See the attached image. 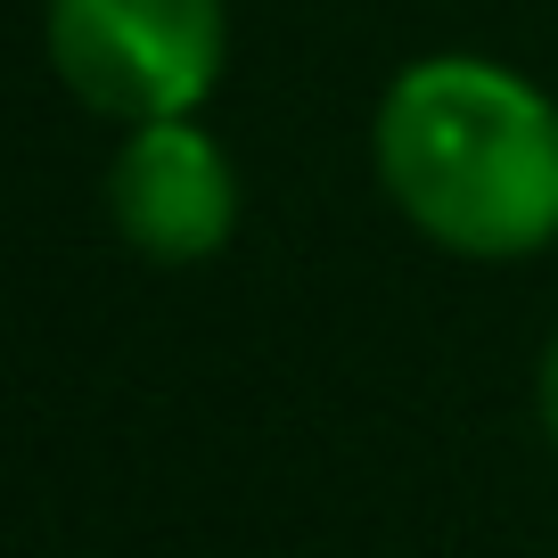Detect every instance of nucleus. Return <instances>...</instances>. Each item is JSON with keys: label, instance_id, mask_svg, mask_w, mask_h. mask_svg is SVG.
Wrapping results in <instances>:
<instances>
[{"label": "nucleus", "instance_id": "nucleus-1", "mask_svg": "<svg viewBox=\"0 0 558 558\" xmlns=\"http://www.w3.org/2000/svg\"><path fill=\"white\" fill-rule=\"evenodd\" d=\"M378 181L452 255H534L558 239V107L518 66L418 58L378 99Z\"/></svg>", "mask_w": 558, "mask_h": 558}, {"label": "nucleus", "instance_id": "nucleus-2", "mask_svg": "<svg viewBox=\"0 0 558 558\" xmlns=\"http://www.w3.org/2000/svg\"><path fill=\"white\" fill-rule=\"evenodd\" d=\"M222 0H50V66L123 132L190 116L222 74Z\"/></svg>", "mask_w": 558, "mask_h": 558}, {"label": "nucleus", "instance_id": "nucleus-3", "mask_svg": "<svg viewBox=\"0 0 558 558\" xmlns=\"http://www.w3.org/2000/svg\"><path fill=\"white\" fill-rule=\"evenodd\" d=\"M107 214L148 263H206L239 230V173L190 116L132 123L107 165Z\"/></svg>", "mask_w": 558, "mask_h": 558}, {"label": "nucleus", "instance_id": "nucleus-4", "mask_svg": "<svg viewBox=\"0 0 558 558\" xmlns=\"http://www.w3.org/2000/svg\"><path fill=\"white\" fill-rule=\"evenodd\" d=\"M542 427H550V444H558V337H550V353H542Z\"/></svg>", "mask_w": 558, "mask_h": 558}]
</instances>
